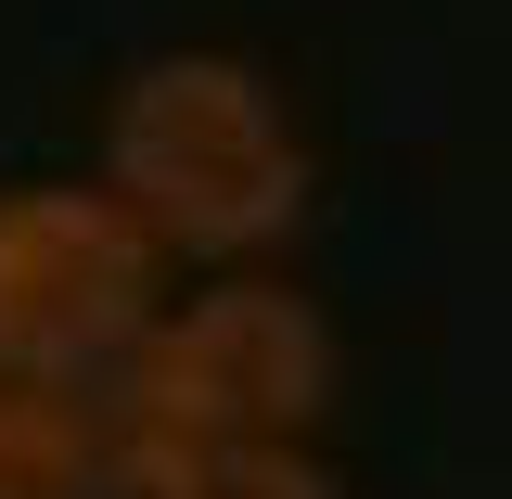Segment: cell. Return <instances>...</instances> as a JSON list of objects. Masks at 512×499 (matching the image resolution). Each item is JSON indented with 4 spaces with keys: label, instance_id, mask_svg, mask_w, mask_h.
<instances>
[{
    "label": "cell",
    "instance_id": "cell-1",
    "mask_svg": "<svg viewBox=\"0 0 512 499\" xmlns=\"http://www.w3.org/2000/svg\"><path fill=\"white\" fill-rule=\"evenodd\" d=\"M103 192L154 256L244 269L308 205V141L244 52H154L103 116Z\"/></svg>",
    "mask_w": 512,
    "mask_h": 499
},
{
    "label": "cell",
    "instance_id": "cell-2",
    "mask_svg": "<svg viewBox=\"0 0 512 499\" xmlns=\"http://www.w3.org/2000/svg\"><path fill=\"white\" fill-rule=\"evenodd\" d=\"M333 410V333L269 269H218L205 295L154 308V333L116 359L103 448H308Z\"/></svg>",
    "mask_w": 512,
    "mask_h": 499
},
{
    "label": "cell",
    "instance_id": "cell-3",
    "mask_svg": "<svg viewBox=\"0 0 512 499\" xmlns=\"http://www.w3.org/2000/svg\"><path fill=\"white\" fill-rule=\"evenodd\" d=\"M167 308V256L116 218L103 180H13L0 192V384L103 397L116 359Z\"/></svg>",
    "mask_w": 512,
    "mask_h": 499
},
{
    "label": "cell",
    "instance_id": "cell-4",
    "mask_svg": "<svg viewBox=\"0 0 512 499\" xmlns=\"http://www.w3.org/2000/svg\"><path fill=\"white\" fill-rule=\"evenodd\" d=\"M0 499H116L103 397H64V384H0Z\"/></svg>",
    "mask_w": 512,
    "mask_h": 499
},
{
    "label": "cell",
    "instance_id": "cell-5",
    "mask_svg": "<svg viewBox=\"0 0 512 499\" xmlns=\"http://www.w3.org/2000/svg\"><path fill=\"white\" fill-rule=\"evenodd\" d=\"M116 499H346L320 448H128Z\"/></svg>",
    "mask_w": 512,
    "mask_h": 499
}]
</instances>
